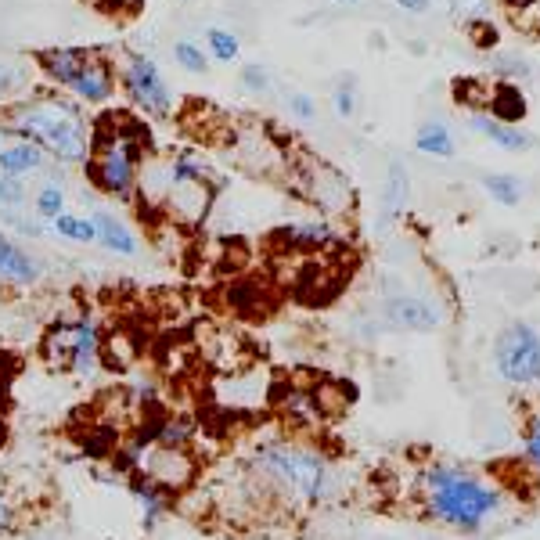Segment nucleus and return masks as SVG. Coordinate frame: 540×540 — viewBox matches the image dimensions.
<instances>
[{
    "mask_svg": "<svg viewBox=\"0 0 540 540\" xmlns=\"http://www.w3.org/2000/svg\"><path fill=\"white\" fill-rule=\"evenodd\" d=\"M288 112L296 119H314L317 101L310 98V94H303V90H292V94H288Z\"/></svg>",
    "mask_w": 540,
    "mask_h": 540,
    "instance_id": "473e14b6",
    "label": "nucleus"
},
{
    "mask_svg": "<svg viewBox=\"0 0 540 540\" xmlns=\"http://www.w3.org/2000/svg\"><path fill=\"white\" fill-rule=\"evenodd\" d=\"M26 202H29L26 180L4 177V173H0V220H11V216L26 213Z\"/></svg>",
    "mask_w": 540,
    "mask_h": 540,
    "instance_id": "a878e982",
    "label": "nucleus"
},
{
    "mask_svg": "<svg viewBox=\"0 0 540 540\" xmlns=\"http://www.w3.org/2000/svg\"><path fill=\"white\" fill-rule=\"evenodd\" d=\"M108 123H112V130L94 126V144H90V155L83 166H87L90 184L101 195L130 202L141 188V166L144 155H148V126L130 116H108Z\"/></svg>",
    "mask_w": 540,
    "mask_h": 540,
    "instance_id": "20e7f679",
    "label": "nucleus"
},
{
    "mask_svg": "<svg viewBox=\"0 0 540 540\" xmlns=\"http://www.w3.org/2000/svg\"><path fill=\"white\" fill-rule=\"evenodd\" d=\"M4 137H8V134H4V126H0V148H4Z\"/></svg>",
    "mask_w": 540,
    "mask_h": 540,
    "instance_id": "58836bf2",
    "label": "nucleus"
},
{
    "mask_svg": "<svg viewBox=\"0 0 540 540\" xmlns=\"http://www.w3.org/2000/svg\"><path fill=\"white\" fill-rule=\"evenodd\" d=\"M22 533H26V508L8 486H0V540L22 537Z\"/></svg>",
    "mask_w": 540,
    "mask_h": 540,
    "instance_id": "5701e85b",
    "label": "nucleus"
},
{
    "mask_svg": "<svg viewBox=\"0 0 540 540\" xmlns=\"http://www.w3.org/2000/svg\"><path fill=\"white\" fill-rule=\"evenodd\" d=\"M90 220H94V231H98V242L94 245H101L105 252L123 256V260H130V256L141 252V238H137V231L126 224L119 213H112V209H98V213H90Z\"/></svg>",
    "mask_w": 540,
    "mask_h": 540,
    "instance_id": "f8f14e48",
    "label": "nucleus"
},
{
    "mask_svg": "<svg viewBox=\"0 0 540 540\" xmlns=\"http://www.w3.org/2000/svg\"><path fill=\"white\" fill-rule=\"evenodd\" d=\"M206 47H209V54H213L216 62H234L238 54H242V40L231 33V29H224V26H213L206 33Z\"/></svg>",
    "mask_w": 540,
    "mask_h": 540,
    "instance_id": "bb28decb",
    "label": "nucleus"
},
{
    "mask_svg": "<svg viewBox=\"0 0 540 540\" xmlns=\"http://www.w3.org/2000/svg\"><path fill=\"white\" fill-rule=\"evenodd\" d=\"M486 108H490V119H497L504 126H515L526 116V94L515 83L501 80L494 83V90H486Z\"/></svg>",
    "mask_w": 540,
    "mask_h": 540,
    "instance_id": "f3484780",
    "label": "nucleus"
},
{
    "mask_svg": "<svg viewBox=\"0 0 540 540\" xmlns=\"http://www.w3.org/2000/svg\"><path fill=\"white\" fill-rule=\"evenodd\" d=\"M526 461L537 468V476H540V414L530 418V425H526Z\"/></svg>",
    "mask_w": 540,
    "mask_h": 540,
    "instance_id": "72a5a7b5",
    "label": "nucleus"
},
{
    "mask_svg": "<svg viewBox=\"0 0 540 540\" xmlns=\"http://www.w3.org/2000/svg\"><path fill=\"white\" fill-rule=\"evenodd\" d=\"M396 4H400L404 11H425V8H429V0H396Z\"/></svg>",
    "mask_w": 540,
    "mask_h": 540,
    "instance_id": "e433bc0d",
    "label": "nucleus"
},
{
    "mask_svg": "<svg viewBox=\"0 0 540 540\" xmlns=\"http://www.w3.org/2000/svg\"><path fill=\"white\" fill-rule=\"evenodd\" d=\"M144 432V429H141ZM148 443L155 447H170V450H195V440H198V425L184 414H170V418H159L152 429L144 432Z\"/></svg>",
    "mask_w": 540,
    "mask_h": 540,
    "instance_id": "dca6fc26",
    "label": "nucleus"
},
{
    "mask_svg": "<svg viewBox=\"0 0 540 540\" xmlns=\"http://www.w3.org/2000/svg\"><path fill=\"white\" fill-rule=\"evenodd\" d=\"M44 278V263L29 252L11 231H0V285L4 288H33Z\"/></svg>",
    "mask_w": 540,
    "mask_h": 540,
    "instance_id": "1a4fd4ad",
    "label": "nucleus"
},
{
    "mask_svg": "<svg viewBox=\"0 0 540 540\" xmlns=\"http://www.w3.org/2000/svg\"><path fill=\"white\" fill-rule=\"evenodd\" d=\"M65 213V188L58 184V180H47V184H40L33 195V216H40L44 224H51V220H58V216Z\"/></svg>",
    "mask_w": 540,
    "mask_h": 540,
    "instance_id": "b1692460",
    "label": "nucleus"
},
{
    "mask_svg": "<svg viewBox=\"0 0 540 540\" xmlns=\"http://www.w3.org/2000/svg\"><path fill=\"white\" fill-rule=\"evenodd\" d=\"M173 58H177L180 69L191 72V76H202V72L209 69V54L198 44H191V40H177V44H173Z\"/></svg>",
    "mask_w": 540,
    "mask_h": 540,
    "instance_id": "cd10ccee",
    "label": "nucleus"
},
{
    "mask_svg": "<svg viewBox=\"0 0 540 540\" xmlns=\"http://www.w3.org/2000/svg\"><path fill=\"white\" fill-rule=\"evenodd\" d=\"M242 87L252 90V94H267L270 90V80H267V69L260 62H249L242 69Z\"/></svg>",
    "mask_w": 540,
    "mask_h": 540,
    "instance_id": "7c9ffc66",
    "label": "nucleus"
},
{
    "mask_svg": "<svg viewBox=\"0 0 540 540\" xmlns=\"http://www.w3.org/2000/svg\"><path fill=\"white\" fill-rule=\"evenodd\" d=\"M472 130L486 134L490 141L497 144V148H504V152H526V148L533 144L530 134H522V130H515V126L497 123V119H490V116H476V119H472Z\"/></svg>",
    "mask_w": 540,
    "mask_h": 540,
    "instance_id": "aec40b11",
    "label": "nucleus"
},
{
    "mask_svg": "<svg viewBox=\"0 0 540 540\" xmlns=\"http://www.w3.org/2000/svg\"><path fill=\"white\" fill-rule=\"evenodd\" d=\"M332 101H335V112H339V116H353V108H357V94H353V80H339V83H335Z\"/></svg>",
    "mask_w": 540,
    "mask_h": 540,
    "instance_id": "2f4dec72",
    "label": "nucleus"
},
{
    "mask_svg": "<svg viewBox=\"0 0 540 540\" xmlns=\"http://www.w3.org/2000/svg\"><path fill=\"white\" fill-rule=\"evenodd\" d=\"M494 368L512 386H537L540 382V332L533 324H508L494 342Z\"/></svg>",
    "mask_w": 540,
    "mask_h": 540,
    "instance_id": "0eeeda50",
    "label": "nucleus"
},
{
    "mask_svg": "<svg viewBox=\"0 0 540 540\" xmlns=\"http://www.w3.org/2000/svg\"><path fill=\"white\" fill-rule=\"evenodd\" d=\"M40 360L47 371L76 382H94L105 371V332L94 314L58 317L40 339Z\"/></svg>",
    "mask_w": 540,
    "mask_h": 540,
    "instance_id": "39448f33",
    "label": "nucleus"
},
{
    "mask_svg": "<svg viewBox=\"0 0 540 540\" xmlns=\"http://www.w3.org/2000/svg\"><path fill=\"white\" fill-rule=\"evenodd\" d=\"M414 148L425 155H436V159H450L454 155V141H450V130L443 123H425L414 137Z\"/></svg>",
    "mask_w": 540,
    "mask_h": 540,
    "instance_id": "393cba45",
    "label": "nucleus"
},
{
    "mask_svg": "<svg viewBox=\"0 0 540 540\" xmlns=\"http://www.w3.org/2000/svg\"><path fill=\"white\" fill-rule=\"evenodd\" d=\"M26 90H29V72L22 69V65L0 58V105H4V112L15 108Z\"/></svg>",
    "mask_w": 540,
    "mask_h": 540,
    "instance_id": "4be33fe9",
    "label": "nucleus"
},
{
    "mask_svg": "<svg viewBox=\"0 0 540 540\" xmlns=\"http://www.w3.org/2000/svg\"><path fill=\"white\" fill-rule=\"evenodd\" d=\"M339 4H360V0H339Z\"/></svg>",
    "mask_w": 540,
    "mask_h": 540,
    "instance_id": "ea45409f",
    "label": "nucleus"
},
{
    "mask_svg": "<svg viewBox=\"0 0 540 540\" xmlns=\"http://www.w3.org/2000/svg\"><path fill=\"white\" fill-rule=\"evenodd\" d=\"M450 11H454V18L458 22H479V18L490 11V0H450Z\"/></svg>",
    "mask_w": 540,
    "mask_h": 540,
    "instance_id": "c756f323",
    "label": "nucleus"
},
{
    "mask_svg": "<svg viewBox=\"0 0 540 540\" xmlns=\"http://www.w3.org/2000/svg\"><path fill=\"white\" fill-rule=\"evenodd\" d=\"M4 134L18 137V141L36 144L40 152H47L51 162L62 166H83L94 144V126L83 116L80 101L69 98H22L15 108L4 112Z\"/></svg>",
    "mask_w": 540,
    "mask_h": 540,
    "instance_id": "f03ea898",
    "label": "nucleus"
},
{
    "mask_svg": "<svg viewBox=\"0 0 540 540\" xmlns=\"http://www.w3.org/2000/svg\"><path fill=\"white\" fill-rule=\"evenodd\" d=\"M119 83H123L130 105L141 112V116L166 119L173 112V90L162 76V69L155 65V58L148 54H126L123 72H119Z\"/></svg>",
    "mask_w": 540,
    "mask_h": 540,
    "instance_id": "6e6552de",
    "label": "nucleus"
},
{
    "mask_svg": "<svg viewBox=\"0 0 540 540\" xmlns=\"http://www.w3.org/2000/svg\"><path fill=\"white\" fill-rule=\"evenodd\" d=\"M483 184H486V191L501 202V206H515V202L522 198V184L515 177H508V173H490Z\"/></svg>",
    "mask_w": 540,
    "mask_h": 540,
    "instance_id": "c85d7f7f",
    "label": "nucleus"
},
{
    "mask_svg": "<svg viewBox=\"0 0 540 540\" xmlns=\"http://www.w3.org/2000/svg\"><path fill=\"white\" fill-rule=\"evenodd\" d=\"M497 69H504V72H512V76H526L530 72V65L522 62V58H497Z\"/></svg>",
    "mask_w": 540,
    "mask_h": 540,
    "instance_id": "c9c22d12",
    "label": "nucleus"
},
{
    "mask_svg": "<svg viewBox=\"0 0 540 540\" xmlns=\"http://www.w3.org/2000/svg\"><path fill=\"white\" fill-rule=\"evenodd\" d=\"M51 234L54 238H65V242H72V245H94L98 242L94 220H90V216H80V213H69V209H65L58 220H51Z\"/></svg>",
    "mask_w": 540,
    "mask_h": 540,
    "instance_id": "412c9836",
    "label": "nucleus"
},
{
    "mask_svg": "<svg viewBox=\"0 0 540 540\" xmlns=\"http://www.w3.org/2000/svg\"><path fill=\"white\" fill-rule=\"evenodd\" d=\"M216 191L220 184L213 180L209 166L202 162V155L195 152H180L166 162V184H162V202H166V213L184 227L202 224L216 202Z\"/></svg>",
    "mask_w": 540,
    "mask_h": 540,
    "instance_id": "423d86ee",
    "label": "nucleus"
},
{
    "mask_svg": "<svg viewBox=\"0 0 540 540\" xmlns=\"http://www.w3.org/2000/svg\"><path fill=\"white\" fill-rule=\"evenodd\" d=\"M278 238L288 249H324L335 242V231L328 220H299V224L281 227Z\"/></svg>",
    "mask_w": 540,
    "mask_h": 540,
    "instance_id": "a211bd4d",
    "label": "nucleus"
},
{
    "mask_svg": "<svg viewBox=\"0 0 540 540\" xmlns=\"http://www.w3.org/2000/svg\"><path fill=\"white\" fill-rule=\"evenodd\" d=\"M87 58L90 51H83V47H44V51H36L40 72H44L54 87H65V90L76 83V76H80V69L87 65Z\"/></svg>",
    "mask_w": 540,
    "mask_h": 540,
    "instance_id": "ddd939ff",
    "label": "nucleus"
},
{
    "mask_svg": "<svg viewBox=\"0 0 540 540\" xmlns=\"http://www.w3.org/2000/svg\"><path fill=\"white\" fill-rule=\"evenodd\" d=\"M504 4H512V8H530V4H537V0H504Z\"/></svg>",
    "mask_w": 540,
    "mask_h": 540,
    "instance_id": "4c0bfd02",
    "label": "nucleus"
},
{
    "mask_svg": "<svg viewBox=\"0 0 540 540\" xmlns=\"http://www.w3.org/2000/svg\"><path fill=\"white\" fill-rule=\"evenodd\" d=\"M468 33H472V40H476L479 47H494L497 44V29L490 26V22H468Z\"/></svg>",
    "mask_w": 540,
    "mask_h": 540,
    "instance_id": "f704fd0d",
    "label": "nucleus"
},
{
    "mask_svg": "<svg viewBox=\"0 0 540 540\" xmlns=\"http://www.w3.org/2000/svg\"><path fill=\"white\" fill-rule=\"evenodd\" d=\"M418 494H422V512L432 522H443L450 530L476 533L501 512V494L486 479L472 476L461 465H429L418 476Z\"/></svg>",
    "mask_w": 540,
    "mask_h": 540,
    "instance_id": "7ed1b4c3",
    "label": "nucleus"
},
{
    "mask_svg": "<svg viewBox=\"0 0 540 540\" xmlns=\"http://www.w3.org/2000/svg\"><path fill=\"white\" fill-rule=\"evenodd\" d=\"M47 166H51L47 152H40V148L29 141H11L0 148V173H4V177L29 180V177H40Z\"/></svg>",
    "mask_w": 540,
    "mask_h": 540,
    "instance_id": "2eb2a0df",
    "label": "nucleus"
},
{
    "mask_svg": "<svg viewBox=\"0 0 540 540\" xmlns=\"http://www.w3.org/2000/svg\"><path fill=\"white\" fill-rule=\"evenodd\" d=\"M386 317L407 332H432L440 328V310L422 296H393L386 303Z\"/></svg>",
    "mask_w": 540,
    "mask_h": 540,
    "instance_id": "4468645a",
    "label": "nucleus"
},
{
    "mask_svg": "<svg viewBox=\"0 0 540 540\" xmlns=\"http://www.w3.org/2000/svg\"><path fill=\"white\" fill-rule=\"evenodd\" d=\"M238 465L260 497V512H321L350 494V479L339 461L303 436H263Z\"/></svg>",
    "mask_w": 540,
    "mask_h": 540,
    "instance_id": "f257e3e1",
    "label": "nucleus"
},
{
    "mask_svg": "<svg viewBox=\"0 0 540 540\" xmlns=\"http://www.w3.org/2000/svg\"><path fill=\"white\" fill-rule=\"evenodd\" d=\"M407 191H411V180H407V170L400 162H389L386 173V195H382V224H393L396 216L404 213L407 206Z\"/></svg>",
    "mask_w": 540,
    "mask_h": 540,
    "instance_id": "6ab92c4d",
    "label": "nucleus"
},
{
    "mask_svg": "<svg viewBox=\"0 0 540 540\" xmlns=\"http://www.w3.org/2000/svg\"><path fill=\"white\" fill-rule=\"evenodd\" d=\"M69 90L72 98L83 101V105H108L112 94H116V72H112V65L105 58L90 54L87 65L80 69V76H76V83Z\"/></svg>",
    "mask_w": 540,
    "mask_h": 540,
    "instance_id": "9b49d317",
    "label": "nucleus"
},
{
    "mask_svg": "<svg viewBox=\"0 0 540 540\" xmlns=\"http://www.w3.org/2000/svg\"><path fill=\"white\" fill-rule=\"evenodd\" d=\"M126 494H130V501L137 504V512H141V530L144 533H159V526L166 519H170L173 512V494H166L162 486H155L148 476H141V472H130V476L123 479Z\"/></svg>",
    "mask_w": 540,
    "mask_h": 540,
    "instance_id": "9d476101",
    "label": "nucleus"
}]
</instances>
